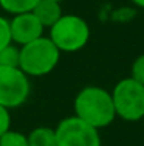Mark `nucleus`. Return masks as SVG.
Returning a JSON list of instances; mask_svg holds the SVG:
<instances>
[{"label":"nucleus","mask_w":144,"mask_h":146,"mask_svg":"<svg viewBox=\"0 0 144 146\" xmlns=\"http://www.w3.org/2000/svg\"><path fill=\"white\" fill-rule=\"evenodd\" d=\"M60 51L48 36H42L20 47L19 67L28 76H45L56 68Z\"/></svg>","instance_id":"f03ea898"},{"label":"nucleus","mask_w":144,"mask_h":146,"mask_svg":"<svg viewBox=\"0 0 144 146\" xmlns=\"http://www.w3.org/2000/svg\"><path fill=\"white\" fill-rule=\"evenodd\" d=\"M26 137L30 146H57L56 131L48 126L34 127Z\"/></svg>","instance_id":"1a4fd4ad"},{"label":"nucleus","mask_w":144,"mask_h":146,"mask_svg":"<svg viewBox=\"0 0 144 146\" xmlns=\"http://www.w3.org/2000/svg\"><path fill=\"white\" fill-rule=\"evenodd\" d=\"M0 146H30V145L26 134L9 129L0 137Z\"/></svg>","instance_id":"f8f14e48"},{"label":"nucleus","mask_w":144,"mask_h":146,"mask_svg":"<svg viewBox=\"0 0 144 146\" xmlns=\"http://www.w3.org/2000/svg\"><path fill=\"white\" fill-rule=\"evenodd\" d=\"M20 47L16 44H8L0 50V67H19Z\"/></svg>","instance_id":"9b49d317"},{"label":"nucleus","mask_w":144,"mask_h":146,"mask_svg":"<svg viewBox=\"0 0 144 146\" xmlns=\"http://www.w3.org/2000/svg\"><path fill=\"white\" fill-rule=\"evenodd\" d=\"M11 44V33H9V20L0 16V50Z\"/></svg>","instance_id":"4468645a"},{"label":"nucleus","mask_w":144,"mask_h":146,"mask_svg":"<svg viewBox=\"0 0 144 146\" xmlns=\"http://www.w3.org/2000/svg\"><path fill=\"white\" fill-rule=\"evenodd\" d=\"M132 3H135L136 6H139V8H144V0H130Z\"/></svg>","instance_id":"dca6fc26"},{"label":"nucleus","mask_w":144,"mask_h":146,"mask_svg":"<svg viewBox=\"0 0 144 146\" xmlns=\"http://www.w3.org/2000/svg\"><path fill=\"white\" fill-rule=\"evenodd\" d=\"M40 0H0V8L11 16L30 13L36 8Z\"/></svg>","instance_id":"9d476101"},{"label":"nucleus","mask_w":144,"mask_h":146,"mask_svg":"<svg viewBox=\"0 0 144 146\" xmlns=\"http://www.w3.org/2000/svg\"><path fill=\"white\" fill-rule=\"evenodd\" d=\"M33 13L40 20L43 28H48V30L64 16L60 3L53 2V0H40L36 5V8L33 9Z\"/></svg>","instance_id":"6e6552de"},{"label":"nucleus","mask_w":144,"mask_h":146,"mask_svg":"<svg viewBox=\"0 0 144 146\" xmlns=\"http://www.w3.org/2000/svg\"><path fill=\"white\" fill-rule=\"evenodd\" d=\"M112 100L116 117L124 121H139L144 118V86L132 78H124L115 84Z\"/></svg>","instance_id":"20e7f679"},{"label":"nucleus","mask_w":144,"mask_h":146,"mask_svg":"<svg viewBox=\"0 0 144 146\" xmlns=\"http://www.w3.org/2000/svg\"><path fill=\"white\" fill-rule=\"evenodd\" d=\"M48 37L60 53H76L88 44L90 27L81 16L64 14L50 28Z\"/></svg>","instance_id":"7ed1b4c3"},{"label":"nucleus","mask_w":144,"mask_h":146,"mask_svg":"<svg viewBox=\"0 0 144 146\" xmlns=\"http://www.w3.org/2000/svg\"><path fill=\"white\" fill-rule=\"evenodd\" d=\"M43 25L40 20L34 16L33 11L22 13V14L12 16L9 20V33H11V42L22 47L33 40L43 36Z\"/></svg>","instance_id":"0eeeda50"},{"label":"nucleus","mask_w":144,"mask_h":146,"mask_svg":"<svg viewBox=\"0 0 144 146\" xmlns=\"http://www.w3.org/2000/svg\"><path fill=\"white\" fill-rule=\"evenodd\" d=\"M9 129H11V113L9 109L0 104V137Z\"/></svg>","instance_id":"2eb2a0df"},{"label":"nucleus","mask_w":144,"mask_h":146,"mask_svg":"<svg viewBox=\"0 0 144 146\" xmlns=\"http://www.w3.org/2000/svg\"><path fill=\"white\" fill-rule=\"evenodd\" d=\"M130 78L144 86V54H139L133 61L132 70H130Z\"/></svg>","instance_id":"ddd939ff"},{"label":"nucleus","mask_w":144,"mask_h":146,"mask_svg":"<svg viewBox=\"0 0 144 146\" xmlns=\"http://www.w3.org/2000/svg\"><path fill=\"white\" fill-rule=\"evenodd\" d=\"M54 131L57 146H101L99 129L90 126L76 115L60 120Z\"/></svg>","instance_id":"423d86ee"},{"label":"nucleus","mask_w":144,"mask_h":146,"mask_svg":"<svg viewBox=\"0 0 144 146\" xmlns=\"http://www.w3.org/2000/svg\"><path fill=\"white\" fill-rule=\"evenodd\" d=\"M53 2H57V3H62V2H65V0H53Z\"/></svg>","instance_id":"f3484780"},{"label":"nucleus","mask_w":144,"mask_h":146,"mask_svg":"<svg viewBox=\"0 0 144 146\" xmlns=\"http://www.w3.org/2000/svg\"><path fill=\"white\" fill-rule=\"evenodd\" d=\"M74 115L96 129L107 127L116 118L112 93L99 86H85L73 103Z\"/></svg>","instance_id":"f257e3e1"},{"label":"nucleus","mask_w":144,"mask_h":146,"mask_svg":"<svg viewBox=\"0 0 144 146\" xmlns=\"http://www.w3.org/2000/svg\"><path fill=\"white\" fill-rule=\"evenodd\" d=\"M31 93L30 76L20 67H0V104L16 109L26 103Z\"/></svg>","instance_id":"39448f33"}]
</instances>
